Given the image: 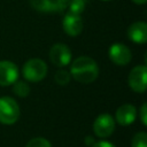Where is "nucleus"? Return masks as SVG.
<instances>
[{
	"mask_svg": "<svg viewBox=\"0 0 147 147\" xmlns=\"http://www.w3.org/2000/svg\"><path fill=\"white\" fill-rule=\"evenodd\" d=\"M146 76H147V68L146 65H137L134 67L127 77L129 86L137 93H144L147 87L146 83Z\"/></svg>",
	"mask_w": 147,
	"mask_h": 147,
	"instance_id": "nucleus-5",
	"label": "nucleus"
},
{
	"mask_svg": "<svg viewBox=\"0 0 147 147\" xmlns=\"http://www.w3.org/2000/svg\"><path fill=\"white\" fill-rule=\"evenodd\" d=\"M49 59L56 67H65L71 62V51L64 44H55L49 51Z\"/></svg>",
	"mask_w": 147,
	"mask_h": 147,
	"instance_id": "nucleus-7",
	"label": "nucleus"
},
{
	"mask_svg": "<svg viewBox=\"0 0 147 147\" xmlns=\"http://www.w3.org/2000/svg\"><path fill=\"white\" fill-rule=\"evenodd\" d=\"M136 117H137V109L131 103H125L118 107L115 115L116 122L123 126H127L132 124L136 121Z\"/></svg>",
	"mask_w": 147,
	"mask_h": 147,
	"instance_id": "nucleus-10",
	"label": "nucleus"
},
{
	"mask_svg": "<svg viewBox=\"0 0 147 147\" xmlns=\"http://www.w3.org/2000/svg\"><path fill=\"white\" fill-rule=\"evenodd\" d=\"M62 26L67 34H69L71 37H76L83 31V20L80 18L79 15L68 13L63 17Z\"/></svg>",
	"mask_w": 147,
	"mask_h": 147,
	"instance_id": "nucleus-11",
	"label": "nucleus"
},
{
	"mask_svg": "<svg viewBox=\"0 0 147 147\" xmlns=\"http://www.w3.org/2000/svg\"><path fill=\"white\" fill-rule=\"evenodd\" d=\"M134 3H137V5H144V3H146V1L147 0H132Z\"/></svg>",
	"mask_w": 147,
	"mask_h": 147,
	"instance_id": "nucleus-20",
	"label": "nucleus"
},
{
	"mask_svg": "<svg viewBox=\"0 0 147 147\" xmlns=\"http://www.w3.org/2000/svg\"><path fill=\"white\" fill-rule=\"evenodd\" d=\"M83 1H84V2H87V0H83Z\"/></svg>",
	"mask_w": 147,
	"mask_h": 147,
	"instance_id": "nucleus-21",
	"label": "nucleus"
},
{
	"mask_svg": "<svg viewBox=\"0 0 147 147\" xmlns=\"http://www.w3.org/2000/svg\"><path fill=\"white\" fill-rule=\"evenodd\" d=\"M132 147H147V134L146 132L141 131L134 134L131 141Z\"/></svg>",
	"mask_w": 147,
	"mask_h": 147,
	"instance_id": "nucleus-15",
	"label": "nucleus"
},
{
	"mask_svg": "<svg viewBox=\"0 0 147 147\" xmlns=\"http://www.w3.org/2000/svg\"><path fill=\"white\" fill-rule=\"evenodd\" d=\"M109 59L117 65H125L131 61V51L124 44H113L108 49Z\"/></svg>",
	"mask_w": 147,
	"mask_h": 147,
	"instance_id": "nucleus-8",
	"label": "nucleus"
},
{
	"mask_svg": "<svg viewBox=\"0 0 147 147\" xmlns=\"http://www.w3.org/2000/svg\"><path fill=\"white\" fill-rule=\"evenodd\" d=\"M127 37L137 44H145L147 41V24L145 22H134L127 29Z\"/></svg>",
	"mask_w": 147,
	"mask_h": 147,
	"instance_id": "nucleus-12",
	"label": "nucleus"
},
{
	"mask_svg": "<svg viewBox=\"0 0 147 147\" xmlns=\"http://www.w3.org/2000/svg\"><path fill=\"white\" fill-rule=\"evenodd\" d=\"M70 77H71L70 74H69L68 71L63 70V69L57 70V71L55 72V76H54L55 82H56L59 85H67V84L70 82Z\"/></svg>",
	"mask_w": 147,
	"mask_h": 147,
	"instance_id": "nucleus-16",
	"label": "nucleus"
},
{
	"mask_svg": "<svg viewBox=\"0 0 147 147\" xmlns=\"http://www.w3.org/2000/svg\"><path fill=\"white\" fill-rule=\"evenodd\" d=\"M18 78V69L11 61H0V86L14 84Z\"/></svg>",
	"mask_w": 147,
	"mask_h": 147,
	"instance_id": "nucleus-9",
	"label": "nucleus"
},
{
	"mask_svg": "<svg viewBox=\"0 0 147 147\" xmlns=\"http://www.w3.org/2000/svg\"><path fill=\"white\" fill-rule=\"evenodd\" d=\"M13 92L17 96L25 98L30 93V87H29V85L25 82H23V80H16L14 83V86H13Z\"/></svg>",
	"mask_w": 147,
	"mask_h": 147,
	"instance_id": "nucleus-13",
	"label": "nucleus"
},
{
	"mask_svg": "<svg viewBox=\"0 0 147 147\" xmlns=\"http://www.w3.org/2000/svg\"><path fill=\"white\" fill-rule=\"evenodd\" d=\"M25 147H52V145L47 139L37 137V138H32L31 140H29Z\"/></svg>",
	"mask_w": 147,
	"mask_h": 147,
	"instance_id": "nucleus-17",
	"label": "nucleus"
},
{
	"mask_svg": "<svg viewBox=\"0 0 147 147\" xmlns=\"http://www.w3.org/2000/svg\"><path fill=\"white\" fill-rule=\"evenodd\" d=\"M140 121L144 125H147V105L144 103L140 108Z\"/></svg>",
	"mask_w": 147,
	"mask_h": 147,
	"instance_id": "nucleus-18",
	"label": "nucleus"
},
{
	"mask_svg": "<svg viewBox=\"0 0 147 147\" xmlns=\"http://www.w3.org/2000/svg\"><path fill=\"white\" fill-rule=\"evenodd\" d=\"M70 76L79 83L88 84L94 82L99 76V67L90 56H79L70 65Z\"/></svg>",
	"mask_w": 147,
	"mask_h": 147,
	"instance_id": "nucleus-1",
	"label": "nucleus"
},
{
	"mask_svg": "<svg viewBox=\"0 0 147 147\" xmlns=\"http://www.w3.org/2000/svg\"><path fill=\"white\" fill-rule=\"evenodd\" d=\"M20 118V106L10 96L0 98V123L11 125Z\"/></svg>",
	"mask_w": 147,
	"mask_h": 147,
	"instance_id": "nucleus-2",
	"label": "nucleus"
},
{
	"mask_svg": "<svg viewBox=\"0 0 147 147\" xmlns=\"http://www.w3.org/2000/svg\"><path fill=\"white\" fill-rule=\"evenodd\" d=\"M23 76L28 82L37 83L47 75V65L41 59H30L23 65Z\"/></svg>",
	"mask_w": 147,
	"mask_h": 147,
	"instance_id": "nucleus-3",
	"label": "nucleus"
},
{
	"mask_svg": "<svg viewBox=\"0 0 147 147\" xmlns=\"http://www.w3.org/2000/svg\"><path fill=\"white\" fill-rule=\"evenodd\" d=\"M115 130V119L109 114L99 115L93 123V131L99 138H108Z\"/></svg>",
	"mask_w": 147,
	"mask_h": 147,
	"instance_id": "nucleus-6",
	"label": "nucleus"
},
{
	"mask_svg": "<svg viewBox=\"0 0 147 147\" xmlns=\"http://www.w3.org/2000/svg\"><path fill=\"white\" fill-rule=\"evenodd\" d=\"M91 147H116L114 144L107 141V140H100V141H96L94 142Z\"/></svg>",
	"mask_w": 147,
	"mask_h": 147,
	"instance_id": "nucleus-19",
	"label": "nucleus"
},
{
	"mask_svg": "<svg viewBox=\"0 0 147 147\" xmlns=\"http://www.w3.org/2000/svg\"><path fill=\"white\" fill-rule=\"evenodd\" d=\"M85 5L86 2H84L83 0H70L69 2V13L75 14V15H80L84 9H85Z\"/></svg>",
	"mask_w": 147,
	"mask_h": 147,
	"instance_id": "nucleus-14",
	"label": "nucleus"
},
{
	"mask_svg": "<svg viewBox=\"0 0 147 147\" xmlns=\"http://www.w3.org/2000/svg\"><path fill=\"white\" fill-rule=\"evenodd\" d=\"M31 7L40 13H61L68 8L70 0H29Z\"/></svg>",
	"mask_w": 147,
	"mask_h": 147,
	"instance_id": "nucleus-4",
	"label": "nucleus"
},
{
	"mask_svg": "<svg viewBox=\"0 0 147 147\" xmlns=\"http://www.w3.org/2000/svg\"><path fill=\"white\" fill-rule=\"evenodd\" d=\"M102 1H110V0H102Z\"/></svg>",
	"mask_w": 147,
	"mask_h": 147,
	"instance_id": "nucleus-22",
	"label": "nucleus"
}]
</instances>
